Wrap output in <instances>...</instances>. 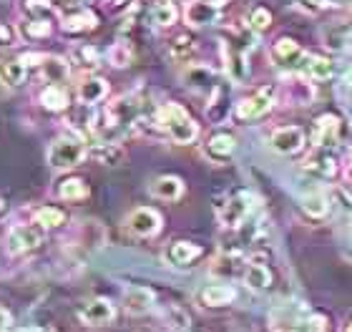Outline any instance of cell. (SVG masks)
<instances>
[{
  "label": "cell",
  "mask_w": 352,
  "mask_h": 332,
  "mask_svg": "<svg viewBox=\"0 0 352 332\" xmlns=\"http://www.w3.org/2000/svg\"><path fill=\"white\" fill-rule=\"evenodd\" d=\"M156 126L169 136L174 144L186 146L199 139V124L191 118V113L179 104H164L162 109L154 113Z\"/></svg>",
  "instance_id": "1"
},
{
  "label": "cell",
  "mask_w": 352,
  "mask_h": 332,
  "mask_svg": "<svg viewBox=\"0 0 352 332\" xmlns=\"http://www.w3.org/2000/svg\"><path fill=\"white\" fill-rule=\"evenodd\" d=\"M88 148L78 136H60L51 144L48 148V164H51V169H58V171H66V169H76L78 164L86 159Z\"/></svg>",
  "instance_id": "2"
},
{
  "label": "cell",
  "mask_w": 352,
  "mask_h": 332,
  "mask_svg": "<svg viewBox=\"0 0 352 332\" xmlns=\"http://www.w3.org/2000/svg\"><path fill=\"white\" fill-rule=\"evenodd\" d=\"M254 212V197L250 192H234L217 207L219 224L227 229H239Z\"/></svg>",
  "instance_id": "3"
},
{
  "label": "cell",
  "mask_w": 352,
  "mask_h": 332,
  "mask_svg": "<svg viewBox=\"0 0 352 332\" xmlns=\"http://www.w3.org/2000/svg\"><path fill=\"white\" fill-rule=\"evenodd\" d=\"M45 239V227H41L36 219L30 224H15L10 232H8L6 247L10 254H25V252L38 250Z\"/></svg>",
  "instance_id": "4"
},
{
  "label": "cell",
  "mask_w": 352,
  "mask_h": 332,
  "mask_svg": "<svg viewBox=\"0 0 352 332\" xmlns=\"http://www.w3.org/2000/svg\"><path fill=\"white\" fill-rule=\"evenodd\" d=\"M274 101H277V91L272 89V86H264V89L254 91L252 96L242 98V101L236 104L234 113L239 121H254V118L264 116V113L274 106Z\"/></svg>",
  "instance_id": "5"
},
{
  "label": "cell",
  "mask_w": 352,
  "mask_h": 332,
  "mask_svg": "<svg viewBox=\"0 0 352 332\" xmlns=\"http://www.w3.org/2000/svg\"><path fill=\"white\" fill-rule=\"evenodd\" d=\"M162 224H164L162 214H159L154 207H139L126 217V229H129V234L139 236V239L156 236L159 232H162Z\"/></svg>",
  "instance_id": "6"
},
{
  "label": "cell",
  "mask_w": 352,
  "mask_h": 332,
  "mask_svg": "<svg viewBox=\"0 0 352 332\" xmlns=\"http://www.w3.org/2000/svg\"><path fill=\"white\" fill-rule=\"evenodd\" d=\"M272 58L277 60L282 68H289V71L302 74L305 66H307L309 53L302 51L300 43L292 41V38H279L277 43H274V48H272Z\"/></svg>",
  "instance_id": "7"
},
{
  "label": "cell",
  "mask_w": 352,
  "mask_h": 332,
  "mask_svg": "<svg viewBox=\"0 0 352 332\" xmlns=\"http://www.w3.org/2000/svg\"><path fill=\"white\" fill-rule=\"evenodd\" d=\"M113 318H116V307L106 297H94L78 310V320L88 327L109 325V322H113Z\"/></svg>",
  "instance_id": "8"
},
{
  "label": "cell",
  "mask_w": 352,
  "mask_h": 332,
  "mask_svg": "<svg viewBox=\"0 0 352 332\" xmlns=\"http://www.w3.org/2000/svg\"><path fill=\"white\" fill-rule=\"evenodd\" d=\"M270 146L272 151H277L282 156L300 154L302 148H305V131H302L300 126H282V129L272 133Z\"/></svg>",
  "instance_id": "9"
},
{
  "label": "cell",
  "mask_w": 352,
  "mask_h": 332,
  "mask_svg": "<svg viewBox=\"0 0 352 332\" xmlns=\"http://www.w3.org/2000/svg\"><path fill=\"white\" fill-rule=\"evenodd\" d=\"M242 41H224V63H227V74L234 83H244L250 76V66H247V53H244Z\"/></svg>",
  "instance_id": "10"
},
{
  "label": "cell",
  "mask_w": 352,
  "mask_h": 332,
  "mask_svg": "<svg viewBox=\"0 0 352 332\" xmlns=\"http://www.w3.org/2000/svg\"><path fill=\"white\" fill-rule=\"evenodd\" d=\"M221 8L209 3V0H191L189 5L184 8V21L189 23L191 28H206L219 23Z\"/></svg>",
  "instance_id": "11"
},
{
  "label": "cell",
  "mask_w": 352,
  "mask_h": 332,
  "mask_svg": "<svg viewBox=\"0 0 352 332\" xmlns=\"http://www.w3.org/2000/svg\"><path fill=\"white\" fill-rule=\"evenodd\" d=\"M184 86L197 93H209L212 96L214 89L219 86L217 81V74H214L209 66H201V63H189L186 71H184Z\"/></svg>",
  "instance_id": "12"
},
{
  "label": "cell",
  "mask_w": 352,
  "mask_h": 332,
  "mask_svg": "<svg viewBox=\"0 0 352 332\" xmlns=\"http://www.w3.org/2000/svg\"><path fill=\"white\" fill-rule=\"evenodd\" d=\"M201 254H204V250H201L199 244L184 242V239L171 242L169 247H166V252H164L166 262H169L171 267H176V269H186V267H191L194 262L201 259Z\"/></svg>",
  "instance_id": "13"
},
{
  "label": "cell",
  "mask_w": 352,
  "mask_h": 332,
  "mask_svg": "<svg viewBox=\"0 0 352 332\" xmlns=\"http://www.w3.org/2000/svg\"><path fill=\"white\" fill-rule=\"evenodd\" d=\"M340 139V118L332 113L317 118V124L312 126V146L324 151V148L335 146Z\"/></svg>",
  "instance_id": "14"
},
{
  "label": "cell",
  "mask_w": 352,
  "mask_h": 332,
  "mask_svg": "<svg viewBox=\"0 0 352 332\" xmlns=\"http://www.w3.org/2000/svg\"><path fill=\"white\" fill-rule=\"evenodd\" d=\"M60 25L66 33H88V30H94L98 25V18H96L94 10H88V8H71L66 13L60 15Z\"/></svg>",
  "instance_id": "15"
},
{
  "label": "cell",
  "mask_w": 352,
  "mask_h": 332,
  "mask_svg": "<svg viewBox=\"0 0 352 332\" xmlns=\"http://www.w3.org/2000/svg\"><path fill=\"white\" fill-rule=\"evenodd\" d=\"M236 151V139L232 133H214L204 144V156L214 164H224Z\"/></svg>",
  "instance_id": "16"
},
{
  "label": "cell",
  "mask_w": 352,
  "mask_h": 332,
  "mask_svg": "<svg viewBox=\"0 0 352 332\" xmlns=\"http://www.w3.org/2000/svg\"><path fill=\"white\" fill-rule=\"evenodd\" d=\"M28 81V66L21 58H3L0 60V86L3 89H21Z\"/></svg>",
  "instance_id": "17"
},
{
  "label": "cell",
  "mask_w": 352,
  "mask_h": 332,
  "mask_svg": "<svg viewBox=\"0 0 352 332\" xmlns=\"http://www.w3.org/2000/svg\"><path fill=\"white\" fill-rule=\"evenodd\" d=\"M154 302H156V295L148 287H141V285L129 287L124 292V310L129 315H146L154 307Z\"/></svg>",
  "instance_id": "18"
},
{
  "label": "cell",
  "mask_w": 352,
  "mask_h": 332,
  "mask_svg": "<svg viewBox=\"0 0 352 332\" xmlns=\"http://www.w3.org/2000/svg\"><path fill=\"white\" fill-rule=\"evenodd\" d=\"M199 300L206 307H224V305H232L236 300V289L227 282H214L199 292Z\"/></svg>",
  "instance_id": "19"
},
{
  "label": "cell",
  "mask_w": 352,
  "mask_h": 332,
  "mask_svg": "<svg viewBox=\"0 0 352 332\" xmlns=\"http://www.w3.org/2000/svg\"><path fill=\"white\" fill-rule=\"evenodd\" d=\"M76 96H78V101L86 106L101 104L103 98L109 96V83L103 81V78H98V76H86V78L78 83Z\"/></svg>",
  "instance_id": "20"
},
{
  "label": "cell",
  "mask_w": 352,
  "mask_h": 332,
  "mask_svg": "<svg viewBox=\"0 0 352 332\" xmlns=\"http://www.w3.org/2000/svg\"><path fill=\"white\" fill-rule=\"evenodd\" d=\"M41 106L51 113H60L71 106V93L63 83H48L43 91H41Z\"/></svg>",
  "instance_id": "21"
},
{
  "label": "cell",
  "mask_w": 352,
  "mask_h": 332,
  "mask_svg": "<svg viewBox=\"0 0 352 332\" xmlns=\"http://www.w3.org/2000/svg\"><path fill=\"white\" fill-rule=\"evenodd\" d=\"M148 192H151V197H156V199L162 201H176L184 194V181L179 177L166 174V177L154 179L151 186H148Z\"/></svg>",
  "instance_id": "22"
},
{
  "label": "cell",
  "mask_w": 352,
  "mask_h": 332,
  "mask_svg": "<svg viewBox=\"0 0 352 332\" xmlns=\"http://www.w3.org/2000/svg\"><path fill=\"white\" fill-rule=\"evenodd\" d=\"M244 285L254 292H267L272 287V274L267 269V265L262 262H250L247 269H244Z\"/></svg>",
  "instance_id": "23"
},
{
  "label": "cell",
  "mask_w": 352,
  "mask_h": 332,
  "mask_svg": "<svg viewBox=\"0 0 352 332\" xmlns=\"http://www.w3.org/2000/svg\"><path fill=\"white\" fill-rule=\"evenodd\" d=\"M38 68H41V74H43V78L48 83H66L68 63L63 58H56V56H43V58H41V63H38Z\"/></svg>",
  "instance_id": "24"
},
{
  "label": "cell",
  "mask_w": 352,
  "mask_h": 332,
  "mask_svg": "<svg viewBox=\"0 0 352 332\" xmlns=\"http://www.w3.org/2000/svg\"><path fill=\"white\" fill-rule=\"evenodd\" d=\"M179 18V10L171 0H159L154 8H151V13H148V21L154 23L156 28H171Z\"/></svg>",
  "instance_id": "25"
},
{
  "label": "cell",
  "mask_w": 352,
  "mask_h": 332,
  "mask_svg": "<svg viewBox=\"0 0 352 332\" xmlns=\"http://www.w3.org/2000/svg\"><path fill=\"white\" fill-rule=\"evenodd\" d=\"M194 53H197V43H194V38H189V36H176L169 43V56L176 63H186V66H189L191 58H194Z\"/></svg>",
  "instance_id": "26"
},
{
  "label": "cell",
  "mask_w": 352,
  "mask_h": 332,
  "mask_svg": "<svg viewBox=\"0 0 352 332\" xmlns=\"http://www.w3.org/2000/svg\"><path fill=\"white\" fill-rule=\"evenodd\" d=\"M18 33L28 41H41V38L51 36V23H48V18H33L30 15L28 21H23L18 25Z\"/></svg>",
  "instance_id": "27"
},
{
  "label": "cell",
  "mask_w": 352,
  "mask_h": 332,
  "mask_svg": "<svg viewBox=\"0 0 352 332\" xmlns=\"http://www.w3.org/2000/svg\"><path fill=\"white\" fill-rule=\"evenodd\" d=\"M302 74L309 76V78H317V81H324V78H330V76L335 74V63H332V58H324V56H312V53H309L307 66H305V71H302Z\"/></svg>",
  "instance_id": "28"
},
{
  "label": "cell",
  "mask_w": 352,
  "mask_h": 332,
  "mask_svg": "<svg viewBox=\"0 0 352 332\" xmlns=\"http://www.w3.org/2000/svg\"><path fill=\"white\" fill-rule=\"evenodd\" d=\"M88 197V186L83 179H63L58 184V199L63 201H83Z\"/></svg>",
  "instance_id": "29"
},
{
  "label": "cell",
  "mask_w": 352,
  "mask_h": 332,
  "mask_svg": "<svg viewBox=\"0 0 352 332\" xmlns=\"http://www.w3.org/2000/svg\"><path fill=\"white\" fill-rule=\"evenodd\" d=\"M305 171L315 174V177L332 179L335 171H338V166H335V159H330V156H324V154H317V156H309L307 162H305Z\"/></svg>",
  "instance_id": "30"
},
{
  "label": "cell",
  "mask_w": 352,
  "mask_h": 332,
  "mask_svg": "<svg viewBox=\"0 0 352 332\" xmlns=\"http://www.w3.org/2000/svg\"><path fill=\"white\" fill-rule=\"evenodd\" d=\"M94 156L101 164H109V166H116L121 159H124V151L116 141H98L94 146Z\"/></svg>",
  "instance_id": "31"
},
{
  "label": "cell",
  "mask_w": 352,
  "mask_h": 332,
  "mask_svg": "<svg viewBox=\"0 0 352 332\" xmlns=\"http://www.w3.org/2000/svg\"><path fill=\"white\" fill-rule=\"evenodd\" d=\"M302 209H305L312 219H320V217H324L330 212V199H327L322 192H312L302 199Z\"/></svg>",
  "instance_id": "32"
},
{
  "label": "cell",
  "mask_w": 352,
  "mask_h": 332,
  "mask_svg": "<svg viewBox=\"0 0 352 332\" xmlns=\"http://www.w3.org/2000/svg\"><path fill=\"white\" fill-rule=\"evenodd\" d=\"M36 221L45 229H58L66 224V212L58 207H41L36 209Z\"/></svg>",
  "instance_id": "33"
},
{
  "label": "cell",
  "mask_w": 352,
  "mask_h": 332,
  "mask_svg": "<svg viewBox=\"0 0 352 332\" xmlns=\"http://www.w3.org/2000/svg\"><path fill=\"white\" fill-rule=\"evenodd\" d=\"M270 23H272V15H270V10H264V8H254V10L247 15V28L254 30V33H262Z\"/></svg>",
  "instance_id": "34"
},
{
  "label": "cell",
  "mask_w": 352,
  "mask_h": 332,
  "mask_svg": "<svg viewBox=\"0 0 352 332\" xmlns=\"http://www.w3.org/2000/svg\"><path fill=\"white\" fill-rule=\"evenodd\" d=\"M109 60L116 68L129 66V63H131V48H129V43H116V45H113V48L109 51Z\"/></svg>",
  "instance_id": "35"
},
{
  "label": "cell",
  "mask_w": 352,
  "mask_h": 332,
  "mask_svg": "<svg viewBox=\"0 0 352 332\" xmlns=\"http://www.w3.org/2000/svg\"><path fill=\"white\" fill-rule=\"evenodd\" d=\"M74 63H78V66L83 68H96L98 66V53L91 48V45H81V48H76L74 53Z\"/></svg>",
  "instance_id": "36"
},
{
  "label": "cell",
  "mask_w": 352,
  "mask_h": 332,
  "mask_svg": "<svg viewBox=\"0 0 352 332\" xmlns=\"http://www.w3.org/2000/svg\"><path fill=\"white\" fill-rule=\"evenodd\" d=\"M322 330H324V320L315 315V318H307V320H300V322H294L289 332H322Z\"/></svg>",
  "instance_id": "37"
},
{
  "label": "cell",
  "mask_w": 352,
  "mask_h": 332,
  "mask_svg": "<svg viewBox=\"0 0 352 332\" xmlns=\"http://www.w3.org/2000/svg\"><path fill=\"white\" fill-rule=\"evenodd\" d=\"M335 201H338L342 217L352 224V194L345 192V189H335Z\"/></svg>",
  "instance_id": "38"
},
{
  "label": "cell",
  "mask_w": 352,
  "mask_h": 332,
  "mask_svg": "<svg viewBox=\"0 0 352 332\" xmlns=\"http://www.w3.org/2000/svg\"><path fill=\"white\" fill-rule=\"evenodd\" d=\"M18 43V28H10L6 23H0V48H10Z\"/></svg>",
  "instance_id": "39"
},
{
  "label": "cell",
  "mask_w": 352,
  "mask_h": 332,
  "mask_svg": "<svg viewBox=\"0 0 352 332\" xmlns=\"http://www.w3.org/2000/svg\"><path fill=\"white\" fill-rule=\"evenodd\" d=\"M320 8H342V5H352V0H312Z\"/></svg>",
  "instance_id": "40"
},
{
  "label": "cell",
  "mask_w": 352,
  "mask_h": 332,
  "mask_svg": "<svg viewBox=\"0 0 352 332\" xmlns=\"http://www.w3.org/2000/svg\"><path fill=\"white\" fill-rule=\"evenodd\" d=\"M10 325H13V318H10V312L0 307V332H8V330H10Z\"/></svg>",
  "instance_id": "41"
},
{
  "label": "cell",
  "mask_w": 352,
  "mask_h": 332,
  "mask_svg": "<svg viewBox=\"0 0 352 332\" xmlns=\"http://www.w3.org/2000/svg\"><path fill=\"white\" fill-rule=\"evenodd\" d=\"M53 5H66V8H76V3L78 0H51Z\"/></svg>",
  "instance_id": "42"
},
{
  "label": "cell",
  "mask_w": 352,
  "mask_h": 332,
  "mask_svg": "<svg viewBox=\"0 0 352 332\" xmlns=\"http://www.w3.org/2000/svg\"><path fill=\"white\" fill-rule=\"evenodd\" d=\"M345 174H347V179L352 181V151L347 154V164H345Z\"/></svg>",
  "instance_id": "43"
},
{
  "label": "cell",
  "mask_w": 352,
  "mask_h": 332,
  "mask_svg": "<svg viewBox=\"0 0 352 332\" xmlns=\"http://www.w3.org/2000/svg\"><path fill=\"white\" fill-rule=\"evenodd\" d=\"M209 3H214V5H219V8H221L224 3H227V0H209Z\"/></svg>",
  "instance_id": "44"
},
{
  "label": "cell",
  "mask_w": 352,
  "mask_h": 332,
  "mask_svg": "<svg viewBox=\"0 0 352 332\" xmlns=\"http://www.w3.org/2000/svg\"><path fill=\"white\" fill-rule=\"evenodd\" d=\"M18 332H41V330H18Z\"/></svg>",
  "instance_id": "45"
},
{
  "label": "cell",
  "mask_w": 352,
  "mask_h": 332,
  "mask_svg": "<svg viewBox=\"0 0 352 332\" xmlns=\"http://www.w3.org/2000/svg\"><path fill=\"white\" fill-rule=\"evenodd\" d=\"M111 3H126V0H111Z\"/></svg>",
  "instance_id": "46"
},
{
  "label": "cell",
  "mask_w": 352,
  "mask_h": 332,
  "mask_svg": "<svg viewBox=\"0 0 352 332\" xmlns=\"http://www.w3.org/2000/svg\"><path fill=\"white\" fill-rule=\"evenodd\" d=\"M347 332H352V325H350V327H347Z\"/></svg>",
  "instance_id": "47"
}]
</instances>
